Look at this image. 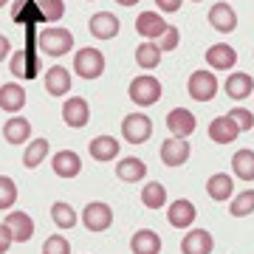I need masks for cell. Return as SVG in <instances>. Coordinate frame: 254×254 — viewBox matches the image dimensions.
<instances>
[{"mask_svg":"<svg viewBox=\"0 0 254 254\" xmlns=\"http://www.w3.org/2000/svg\"><path fill=\"white\" fill-rule=\"evenodd\" d=\"M37 48L48 57H63L73 48V34L68 28L51 26V28H46V31L37 34Z\"/></svg>","mask_w":254,"mask_h":254,"instance_id":"6da1fadb","label":"cell"},{"mask_svg":"<svg viewBox=\"0 0 254 254\" xmlns=\"http://www.w3.org/2000/svg\"><path fill=\"white\" fill-rule=\"evenodd\" d=\"M161 82L155 79V76H150V73H144V76H136V79L130 82V88H127V96H130V102L133 105H138V108H150V105H155V102L161 99Z\"/></svg>","mask_w":254,"mask_h":254,"instance_id":"7a4b0ae2","label":"cell"},{"mask_svg":"<svg viewBox=\"0 0 254 254\" xmlns=\"http://www.w3.org/2000/svg\"><path fill=\"white\" fill-rule=\"evenodd\" d=\"M73 73L79 79H99L105 73V54L99 48H79L73 57Z\"/></svg>","mask_w":254,"mask_h":254,"instance_id":"3957f363","label":"cell"},{"mask_svg":"<svg viewBox=\"0 0 254 254\" xmlns=\"http://www.w3.org/2000/svg\"><path fill=\"white\" fill-rule=\"evenodd\" d=\"M11 73L17 76L20 82L26 79H37L40 76V60H37V46H23L20 51L11 54V63H9Z\"/></svg>","mask_w":254,"mask_h":254,"instance_id":"277c9868","label":"cell"},{"mask_svg":"<svg viewBox=\"0 0 254 254\" xmlns=\"http://www.w3.org/2000/svg\"><path fill=\"white\" fill-rule=\"evenodd\" d=\"M122 136L130 144H144V141H150V136H153V122H150V116L147 113H127L122 119Z\"/></svg>","mask_w":254,"mask_h":254,"instance_id":"5b68a950","label":"cell"},{"mask_svg":"<svg viewBox=\"0 0 254 254\" xmlns=\"http://www.w3.org/2000/svg\"><path fill=\"white\" fill-rule=\"evenodd\" d=\"M187 91L195 102H212L220 91V82L212 71H195L187 82Z\"/></svg>","mask_w":254,"mask_h":254,"instance_id":"8992f818","label":"cell"},{"mask_svg":"<svg viewBox=\"0 0 254 254\" xmlns=\"http://www.w3.org/2000/svg\"><path fill=\"white\" fill-rule=\"evenodd\" d=\"M82 223H85L88 232H105L113 223V209L105 200H91L85 206V212H82Z\"/></svg>","mask_w":254,"mask_h":254,"instance_id":"52a82bcc","label":"cell"},{"mask_svg":"<svg viewBox=\"0 0 254 254\" xmlns=\"http://www.w3.org/2000/svg\"><path fill=\"white\" fill-rule=\"evenodd\" d=\"M167 127H170V133H173L175 138H190L192 133H195V127H198V119H195V113L187 108H175L167 113Z\"/></svg>","mask_w":254,"mask_h":254,"instance_id":"ba28073f","label":"cell"},{"mask_svg":"<svg viewBox=\"0 0 254 254\" xmlns=\"http://www.w3.org/2000/svg\"><path fill=\"white\" fill-rule=\"evenodd\" d=\"M63 122L73 130H79L91 122V105L82 99V96H71V99L63 105Z\"/></svg>","mask_w":254,"mask_h":254,"instance_id":"9c48e42d","label":"cell"},{"mask_svg":"<svg viewBox=\"0 0 254 254\" xmlns=\"http://www.w3.org/2000/svg\"><path fill=\"white\" fill-rule=\"evenodd\" d=\"M195 218H198V209H195V203L187 198H178L170 203V209H167V220H170V226L175 229H190L192 223H195Z\"/></svg>","mask_w":254,"mask_h":254,"instance_id":"30bf717a","label":"cell"},{"mask_svg":"<svg viewBox=\"0 0 254 254\" xmlns=\"http://www.w3.org/2000/svg\"><path fill=\"white\" fill-rule=\"evenodd\" d=\"M43 85H46V93L48 96H65V93L71 91V71L65 68V65H51L43 76Z\"/></svg>","mask_w":254,"mask_h":254,"instance_id":"8fae6325","label":"cell"},{"mask_svg":"<svg viewBox=\"0 0 254 254\" xmlns=\"http://www.w3.org/2000/svg\"><path fill=\"white\" fill-rule=\"evenodd\" d=\"M240 133H243V130L235 125V119L229 116V113H226V116H218V119H212V122H209V138H212L215 144H232V141H235Z\"/></svg>","mask_w":254,"mask_h":254,"instance_id":"7c38bea8","label":"cell"},{"mask_svg":"<svg viewBox=\"0 0 254 254\" xmlns=\"http://www.w3.org/2000/svg\"><path fill=\"white\" fill-rule=\"evenodd\" d=\"M161 161L167 167H181V164L190 161V144H187V138L170 136L167 141H161Z\"/></svg>","mask_w":254,"mask_h":254,"instance_id":"4fadbf2b","label":"cell"},{"mask_svg":"<svg viewBox=\"0 0 254 254\" xmlns=\"http://www.w3.org/2000/svg\"><path fill=\"white\" fill-rule=\"evenodd\" d=\"M206 63L215 71H232L237 65V51L226 43H215V46L206 48Z\"/></svg>","mask_w":254,"mask_h":254,"instance_id":"5bb4252c","label":"cell"},{"mask_svg":"<svg viewBox=\"0 0 254 254\" xmlns=\"http://www.w3.org/2000/svg\"><path fill=\"white\" fill-rule=\"evenodd\" d=\"M209 26L220 31V34H232L237 28V14L235 9L229 6V3H215L212 9H209Z\"/></svg>","mask_w":254,"mask_h":254,"instance_id":"9a60e30c","label":"cell"},{"mask_svg":"<svg viewBox=\"0 0 254 254\" xmlns=\"http://www.w3.org/2000/svg\"><path fill=\"white\" fill-rule=\"evenodd\" d=\"M3 223L9 226L11 237H14V243H28V240H31V235H34V220H31V215L20 212V209L9 212V218L3 220Z\"/></svg>","mask_w":254,"mask_h":254,"instance_id":"2e32d148","label":"cell"},{"mask_svg":"<svg viewBox=\"0 0 254 254\" xmlns=\"http://www.w3.org/2000/svg\"><path fill=\"white\" fill-rule=\"evenodd\" d=\"M88 28H91V34L96 37V40H113V37L119 34L122 23H119L116 14H110V11H99V14H93V17L88 20Z\"/></svg>","mask_w":254,"mask_h":254,"instance_id":"e0dca14e","label":"cell"},{"mask_svg":"<svg viewBox=\"0 0 254 254\" xmlns=\"http://www.w3.org/2000/svg\"><path fill=\"white\" fill-rule=\"evenodd\" d=\"M11 20H14L17 26H40V23H46L37 0H17V3L11 6Z\"/></svg>","mask_w":254,"mask_h":254,"instance_id":"ac0fdd59","label":"cell"},{"mask_svg":"<svg viewBox=\"0 0 254 254\" xmlns=\"http://www.w3.org/2000/svg\"><path fill=\"white\" fill-rule=\"evenodd\" d=\"M212 249H215V240L206 229H192L181 240V254H212Z\"/></svg>","mask_w":254,"mask_h":254,"instance_id":"d6986e66","label":"cell"},{"mask_svg":"<svg viewBox=\"0 0 254 254\" xmlns=\"http://www.w3.org/2000/svg\"><path fill=\"white\" fill-rule=\"evenodd\" d=\"M23 105H26V88L23 85H17V82L0 85V110L17 113V110H23Z\"/></svg>","mask_w":254,"mask_h":254,"instance_id":"ffe728a7","label":"cell"},{"mask_svg":"<svg viewBox=\"0 0 254 254\" xmlns=\"http://www.w3.org/2000/svg\"><path fill=\"white\" fill-rule=\"evenodd\" d=\"M167 26L170 23L164 20V14H155V11H141L136 17V31L141 37H147V40H158Z\"/></svg>","mask_w":254,"mask_h":254,"instance_id":"44dd1931","label":"cell"},{"mask_svg":"<svg viewBox=\"0 0 254 254\" xmlns=\"http://www.w3.org/2000/svg\"><path fill=\"white\" fill-rule=\"evenodd\" d=\"M51 167H54V173L60 178H76L82 173V158L73 150H63V153H57L51 158Z\"/></svg>","mask_w":254,"mask_h":254,"instance_id":"7402d4cb","label":"cell"},{"mask_svg":"<svg viewBox=\"0 0 254 254\" xmlns=\"http://www.w3.org/2000/svg\"><path fill=\"white\" fill-rule=\"evenodd\" d=\"M119 138H113V136H96V138H91V144H88V153H91V158L93 161H113L119 155Z\"/></svg>","mask_w":254,"mask_h":254,"instance_id":"603a6c76","label":"cell"},{"mask_svg":"<svg viewBox=\"0 0 254 254\" xmlns=\"http://www.w3.org/2000/svg\"><path fill=\"white\" fill-rule=\"evenodd\" d=\"M226 96L229 99H249V93L254 91V79H252V73H243V71H235V73H229V79H226Z\"/></svg>","mask_w":254,"mask_h":254,"instance_id":"cb8c5ba5","label":"cell"},{"mask_svg":"<svg viewBox=\"0 0 254 254\" xmlns=\"http://www.w3.org/2000/svg\"><path fill=\"white\" fill-rule=\"evenodd\" d=\"M116 175H119V181H125V184H136V181H141V178L147 175V164L141 161V158H136V155L119 158V164H116Z\"/></svg>","mask_w":254,"mask_h":254,"instance_id":"d4e9b609","label":"cell"},{"mask_svg":"<svg viewBox=\"0 0 254 254\" xmlns=\"http://www.w3.org/2000/svg\"><path fill=\"white\" fill-rule=\"evenodd\" d=\"M130 249H133V254H158L161 252V237L153 229H138L130 237Z\"/></svg>","mask_w":254,"mask_h":254,"instance_id":"484cf974","label":"cell"},{"mask_svg":"<svg viewBox=\"0 0 254 254\" xmlns=\"http://www.w3.org/2000/svg\"><path fill=\"white\" fill-rule=\"evenodd\" d=\"M206 192H209V198L218 200V203H223L226 198H232V192H235V181H232V175H226V173L209 175Z\"/></svg>","mask_w":254,"mask_h":254,"instance_id":"4316f807","label":"cell"},{"mask_svg":"<svg viewBox=\"0 0 254 254\" xmlns=\"http://www.w3.org/2000/svg\"><path fill=\"white\" fill-rule=\"evenodd\" d=\"M3 138L9 141V144H23L31 138V125H28V119L23 116H11L6 125H3Z\"/></svg>","mask_w":254,"mask_h":254,"instance_id":"83f0119b","label":"cell"},{"mask_svg":"<svg viewBox=\"0 0 254 254\" xmlns=\"http://www.w3.org/2000/svg\"><path fill=\"white\" fill-rule=\"evenodd\" d=\"M232 173L243 181H254V150H237L232 158Z\"/></svg>","mask_w":254,"mask_h":254,"instance_id":"f1b7e54d","label":"cell"},{"mask_svg":"<svg viewBox=\"0 0 254 254\" xmlns=\"http://www.w3.org/2000/svg\"><path fill=\"white\" fill-rule=\"evenodd\" d=\"M48 141L46 138H34L31 144L23 150V167H28V170H34V167H40V164L46 161V155H48Z\"/></svg>","mask_w":254,"mask_h":254,"instance_id":"f546056e","label":"cell"},{"mask_svg":"<svg viewBox=\"0 0 254 254\" xmlns=\"http://www.w3.org/2000/svg\"><path fill=\"white\" fill-rule=\"evenodd\" d=\"M136 63L141 65L144 71H153V68H158V63H161V48L155 46L153 40L141 43V46L136 48Z\"/></svg>","mask_w":254,"mask_h":254,"instance_id":"4dcf8cb0","label":"cell"},{"mask_svg":"<svg viewBox=\"0 0 254 254\" xmlns=\"http://www.w3.org/2000/svg\"><path fill=\"white\" fill-rule=\"evenodd\" d=\"M141 203L147 209H161L167 203V190H164V184L158 181H150L144 184V190H141Z\"/></svg>","mask_w":254,"mask_h":254,"instance_id":"1f68e13d","label":"cell"},{"mask_svg":"<svg viewBox=\"0 0 254 254\" xmlns=\"http://www.w3.org/2000/svg\"><path fill=\"white\" fill-rule=\"evenodd\" d=\"M51 218L60 229H73L76 226V212H73L71 203H63V200H57L54 206H51Z\"/></svg>","mask_w":254,"mask_h":254,"instance_id":"d6a6232c","label":"cell"},{"mask_svg":"<svg viewBox=\"0 0 254 254\" xmlns=\"http://www.w3.org/2000/svg\"><path fill=\"white\" fill-rule=\"evenodd\" d=\"M229 212H232L235 218H249L254 212V190H246V192H240V195H235Z\"/></svg>","mask_w":254,"mask_h":254,"instance_id":"836d02e7","label":"cell"},{"mask_svg":"<svg viewBox=\"0 0 254 254\" xmlns=\"http://www.w3.org/2000/svg\"><path fill=\"white\" fill-rule=\"evenodd\" d=\"M17 200V184L9 175H0V209H11Z\"/></svg>","mask_w":254,"mask_h":254,"instance_id":"e575fe53","label":"cell"},{"mask_svg":"<svg viewBox=\"0 0 254 254\" xmlns=\"http://www.w3.org/2000/svg\"><path fill=\"white\" fill-rule=\"evenodd\" d=\"M37 3H40V11H43L46 23H57L65 14V0H37Z\"/></svg>","mask_w":254,"mask_h":254,"instance_id":"d590c367","label":"cell"},{"mask_svg":"<svg viewBox=\"0 0 254 254\" xmlns=\"http://www.w3.org/2000/svg\"><path fill=\"white\" fill-rule=\"evenodd\" d=\"M178 43H181V31H178L175 26H167V28H164V34L158 37V43H155V46L161 48V54H164V51H175Z\"/></svg>","mask_w":254,"mask_h":254,"instance_id":"8d00e7d4","label":"cell"},{"mask_svg":"<svg viewBox=\"0 0 254 254\" xmlns=\"http://www.w3.org/2000/svg\"><path fill=\"white\" fill-rule=\"evenodd\" d=\"M43 254H71V243L63 235H51L43 243Z\"/></svg>","mask_w":254,"mask_h":254,"instance_id":"74e56055","label":"cell"},{"mask_svg":"<svg viewBox=\"0 0 254 254\" xmlns=\"http://www.w3.org/2000/svg\"><path fill=\"white\" fill-rule=\"evenodd\" d=\"M229 116L235 119V125L240 127V130H252V127H254V116L246 108H232V110H229Z\"/></svg>","mask_w":254,"mask_h":254,"instance_id":"f35d334b","label":"cell"},{"mask_svg":"<svg viewBox=\"0 0 254 254\" xmlns=\"http://www.w3.org/2000/svg\"><path fill=\"white\" fill-rule=\"evenodd\" d=\"M11 243H14V237H11L9 226H6V223H0V254H6V252H9Z\"/></svg>","mask_w":254,"mask_h":254,"instance_id":"ab89813d","label":"cell"},{"mask_svg":"<svg viewBox=\"0 0 254 254\" xmlns=\"http://www.w3.org/2000/svg\"><path fill=\"white\" fill-rule=\"evenodd\" d=\"M181 3H184V0H155V6H158L164 14H173V11H178V9H181Z\"/></svg>","mask_w":254,"mask_h":254,"instance_id":"60d3db41","label":"cell"},{"mask_svg":"<svg viewBox=\"0 0 254 254\" xmlns=\"http://www.w3.org/2000/svg\"><path fill=\"white\" fill-rule=\"evenodd\" d=\"M11 54V43L6 34H0V60H6V57Z\"/></svg>","mask_w":254,"mask_h":254,"instance_id":"b9f144b4","label":"cell"},{"mask_svg":"<svg viewBox=\"0 0 254 254\" xmlns=\"http://www.w3.org/2000/svg\"><path fill=\"white\" fill-rule=\"evenodd\" d=\"M116 3H119V6H136L138 0H116Z\"/></svg>","mask_w":254,"mask_h":254,"instance_id":"7bdbcfd3","label":"cell"},{"mask_svg":"<svg viewBox=\"0 0 254 254\" xmlns=\"http://www.w3.org/2000/svg\"><path fill=\"white\" fill-rule=\"evenodd\" d=\"M6 3H9V0H0V9H3V6H6Z\"/></svg>","mask_w":254,"mask_h":254,"instance_id":"ee69618b","label":"cell"},{"mask_svg":"<svg viewBox=\"0 0 254 254\" xmlns=\"http://www.w3.org/2000/svg\"><path fill=\"white\" fill-rule=\"evenodd\" d=\"M192 3H200V0H192Z\"/></svg>","mask_w":254,"mask_h":254,"instance_id":"f6af8a7d","label":"cell"}]
</instances>
